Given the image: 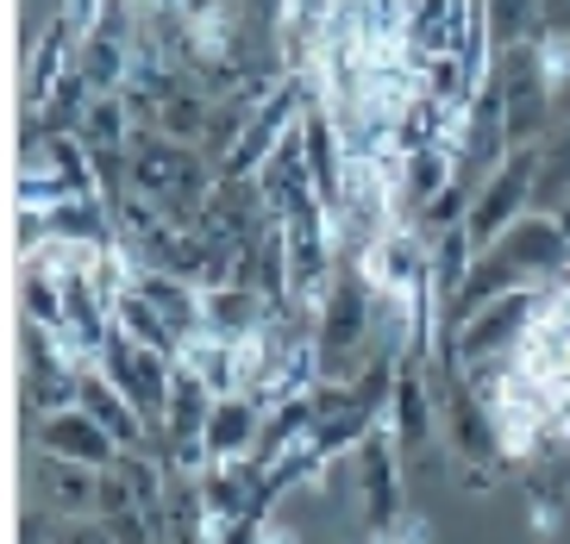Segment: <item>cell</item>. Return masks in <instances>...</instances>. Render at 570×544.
Instances as JSON below:
<instances>
[{
	"mask_svg": "<svg viewBox=\"0 0 570 544\" xmlns=\"http://www.w3.org/2000/svg\"><path fill=\"white\" fill-rule=\"evenodd\" d=\"M114 326L126 332V338H138V345H151V350H164V357H183V332L169 326L164 314H157L151 300L138 295L132 281H126V295L114 300Z\"/></svg>",
	"mask_w": 570,
	"mask_h": 544,
	"instance_id": "cell-16",
	"label": "cell"
},
{
	"mask_svg": "<svg viewBox=\"0 0 570 544\" xmlns=\"http://www.w3.org/2000/svg\"><path fill=\"white\" fill-rule=\"evenodd\" d=\"M527 513H533V532H539V538H552V532L564 526V513H558L552 495H533V507H527Z\"/></svg>",
	"mask_w": 570,
	"mask_h": 544,
	"instance_id": "cell-20",
	"label": "cell"
},
{
	"mask_svg": "<svg viewBox=\"0 0 570 544\" xmlns=\"http://www.w3.org/2000/svg\"><path fill=\"white\" fill-rule=\"evenodd\" d=\"M157 132L176 138V145H202L207 150V132H214V95L183 76V82L157 100Z\"/></svg>",
	"mask_w": 570,
	"mask_h": 544,
	"instance_id": "cell-14",
	"label": "cell"
},
{
	"mask_svg": "<svg viewBox=\"0 0 570 544\" xmlns=\"http://www.w3.org/2000/svg\"><path fill=\"white\" fill-rule=\"evenodd\" d=\"M95 369H101L107 382H114L119 395L132 400L145 419H151L157 445H164V419H169V388H176V357H164V350L138 345V338H126V332H107V345L95 350Z\"/></svg>",
	"mask_w": 570,
	"mask_h": 544,
	"instance_id": "cell-2",
	"label": "cell"
},
{
	"mask_svg": "<svg viewBox=\"0 0 570 544\" xmlns=\"http://www.w3.org/2000/svg\"><path fill=\"white\" fill-rule=\"evenodd\" d=\"M539 19L546 32H570V0H539Z\"/></svg>",
	"mask_w": 570,
	"mask_h": 544,
	"instance_id": "cell-22",
	"label": "cell"
},
{
	"mask_svg": "<svg viewBox=\"0 0 570 544\" xmlns=\"http://www.w3.org/2000/svg\"><path fill=\"white\" fill-rule=\"evenodd\" d=\"M476 238H470V226H445L433 238V288H439V307L464 288V276H470V264H476Z\"/></svg>",
	"mask_w": 570,
	"mask_h": 544,
	"instance_id": "cell-17",
	"label": "cell"
},
{
	"mask_svg": "<svg viewBox=\"0 0 570 544\" xmlns=\"http://www.w3.org/2000/svg\"><path fill=\"white\" fill-rule=\"evenodd\" d=\"M495 95H502V119H508V145H539V132L552 126L558 100H552V82L539 69V38L533 44H508L495 57Z\"/></svg>",
	"mask_w": 570,
	"mask_h": 544,
	"instance_id": "cell-3",
	"label": "cell"
},
{
	"mask_svg": "<svg viewBox=\"0 0 570 544\" xmlns=\"http://www.w3.org/2000/svg\"><path fill=\"white\" fill-rule=\"evenodd\" d=\"M183 369H195V376L207 382V395L226 400V395H245V345H233V338H214V332H195L183 345Z\"/></svg>",
	"mask_w": 570,
	"mask_h": 544,
	"instance_id": "cell-12",
	"label": "cell"
},
{
	"mask_svg": "<svg viewBox=\"0 0 570 544\" xmlns=\"http://www.w3.org/2000/svg\"><path fill=\"white\" fill-rule=\"evenodd\" d=\"M533 188H539V145H514L502 157V169H489L476 200H470V238L476 245H495L520 214H533Z\"/></svg>",
	"mask_w": 570,
	"mask_h": 544,
	"instance_id": "cell-4",
	"label": "cell"
},
{
	"mask_svg": "<svg viewBox=\"0 0 570 544\" xmlns=\"http://www.w3.org/2000/svg\"><path fill=\"white\" fill-rule=\"evenodd\" d=\"M32 445L38 457H63V463H88V469H114L119 463V438L95 419L88 407H57L32 419Z\"/></svg>",
	"mask_w": 570,
	"mask_h": 544,
	"instance_id": "cell-7",
	"label": "cell"
},
{
	"mask_svg": "<svg viewBox=\"0 0 570 544\" xmlns=\"http://www.w3.org/2000/svg\"><path fill=\"white\" fill-rule=\"evenodd\" d=\"M558 226H564V238H570V200H564V207H558Z\"/></svg>",
	"mask_w": 570,
	"mask_h": 544,
	"instance_id": "cell-23",
	"label": "cell"
},
{
	"mask_svg": "<svg viewBox=\"0 0 570 544\" xmlns=\"http://www.w3.org/2000/svg\"><path fill=\"white\" fill-rule=\"evenodd\" d=\"M132 288L151 300V307L169 319V326L183 332V345L195 338V332H202V295H207L202 281L169 276V269H157V264H138V269H132Z\"/></svg>",
	"mask_w": 570,
	"mask_h": 544,
	"instance_id": "cell-9",
	"label": "cell"
},
{
	"mask_svg": "<svg viewBox=\"0 0 570 544\" xmlns=\"http://www.w3.org/2000/svg\"><path fill=\"white\" fill-rule=\"evenodd\" d=\"M45 507L57 520H101V469L45 457Z\"/></svg>",
	"mask_w": 570,
	"mask_h": 544,
	"instance_id": "cell-13",
	"label": "cell"
},
{
	"mask_svg": "<svg viewBox=\"0 0 570 544\" xmlns=\"http://www.w3.org/2000/svg\"><path fill=\"white\" fill-rule=\"evenodd\" d=\"M252 544H302V532L288 526V520H269V513H264L257 532H252Z\"/></svg>",
	"mask_w": 570,
	"mask_h": 544,
	"instance_id": "cell-21",
	"label": "cell"
},
{
	"mask_svg": "<svg viewBox=\"0 0 570 544\" xmlns=\"http://www.w3.org/2000/svg\"><path fill=\"white\" fill-rule=\"evenodd\" d=\"M376 544H433V526H426L420 513H402V520H395V532H389V538H376Z\"/></svg>",
	"mask_w": 570,
	"mask_h": 544,
	"instance_id": "cell-19",
	"label": "cell"
},
{
	"mask_svg": "<svg viewBox=\"0 0 570 544\" xmlns=\"http://www.w3.org/2000/svg\"><path fill=\"white\" fill-rule=\"evenodd\" d=\"M276 314H283V307H269V295H264V288H252V281H219V288H207V295H202V332L233 338V345L257 338Z\"/></svg>",
	"mask_w": 570,
	"mask_h": 544,
	"instance_id": "cell-8",
	"label": "cell"
},
{
	"mask_svg": "<svg viewBox=\"0 0 570 544\" xmlns=\"http://www.w3.org/2000/svg\"><path fill=\"white\" fill-rule=\"evenodd\" d=\"M546 288H552V281H527V288H508L502 300L476 307V314L458 326V338L445 345V363L470 369V363H489V357H514L527 326H533L539 307H546Z\"/></svg>",
	"mask_w": 570,
	"mask_h": 544,
	"instance_id": "cell-1",
	"label": "cell"
},
{
	"mask_svg": "<svg viewBox=\"0 0 570 544\" xmlns=\"http://www.w3.org/2000/svg\"><path fill=\"white\" fill-rule=\"evenodd\" d=\"M257 438H264V407H257L252 395H226L214 400V413H207V457L226 463V457H257Z\"/></svg>",
	"mask_w": 570,
	"mask_h": 544,
	"instance_id": "cell-10",
	"label": "cell"
},
{
	"mask_svg": "<svg viewBox=\"0 0 570 544\" xmlns=\"http://www.w3.org/2000/svg\"><path fill=\"white\" fill-rule=\"evenodd\" d=\"M76 132L88 138V150H132V138H138L132 100L126 95H95L82 107V126H76Z\"/></svg>",
	"mask_w": 570,
	"mask_h": 544,
	"instance_id": "cell-15",
	"label": "cell"
},
{
	"mask_svg": "<svg viewBox=\"0 0 570 544\" xmlns=\"http://www.w3.org/2000/svg\"><path fill=\"white\" fill-rule=\"evenodd\" d=\"M483 250H495V257L514 269V281H558V276H570V238H564V226H558V214H520L514 226H508L495 245H483Z\"/></svg>",
	"mask_w": 570,
	"mask_h": 544,
	"instance_id": "cell-6",
	"label": "cell"
},
{
	"mask_svg": "<svg viewBox=\"0 0 570 544\" xmlns=\"http://www.w3.org/2000/svg\"><path fill=\"white\" fill-rule=\"evenodd\" d=\"M76 50H82V38L69 32V19L57 13L51 26L38 32L32 57H26V107H45V100L57 95V82L76 69Z\"/></svg>",
	"mask_w": 570,
	"mask_h": 544,
	"instance_id": "cell-11",
	"label": "cell"
},
{
	"mask_svg": "<svg viewBox=\"0 0 570 544\" xmlns=\"http://www.w3.org/2000/svg\"><path fill=\"white\" fill-rule=\"evenodd\" d=\"M570 200V119L539 145V188H533V214H558Z\"/></svg>",
	"mask_w": 570,
	"mask_h": 544,
	"instance_id": "cell-18",
	"label": "cell"
},
{
	"mask_svg": "<svg viewBox=\"0 0 570 544\" xmlns=\"http://www.w3.org/2000/svg\"><path fill=\"white\" fill-rule=\"evenodd\" d=\"M357 463V507H364V526L370 538H389L395 520H402V445H395V426H389V413L370 426V438L352 451Z\"/></svg>",
	"mask_w": 570,
	"mask_h": 544,
	"instance_id": "cell-5",
	"label": "cell"
}]
</instances>
